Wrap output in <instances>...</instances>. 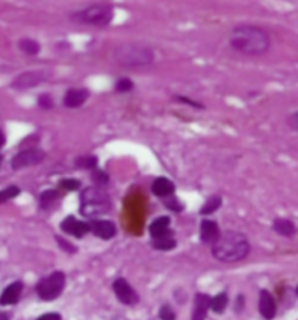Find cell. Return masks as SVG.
<instances>
[{
    "instance_id": "36",
    "label": "cell",
    "mask_w": 298,
    "mask_h": 320,
    "mask_svg": "<svg viewBox=\"0 0 298 320\" xmlns=\"http://www.w3.org/2000/svg\"><path fill=\"white\" fill-rule=\"evenodd\" d=\"M0 320H10V318H8V314H5V312H0Z\"/></svg>"
},
{
    "instance_id": "35",
    "label": "cell",
    "mask_w": 298,
    "mask_h": 320,
    "mask_svg": "<svg viewBox=\"0 0 298 320\" xmlns=\"http://www.w3.org/2000/svg\"><path fill=\"white\" fill-rule=\"evenodd\" d=\"M5 141H7V138H5V135H4V132H0V147H4V144H5Z\"/></svg>"
},
{
    "instance_id": "33",
    "label": "cell",
    "mask_w": 298,
    "mask_h": 320,
    "mask_svg": "<svg viewBox=\"0 0 298 320\" xmlns=\"http://www.w3.org/2000/svg\"><path fill=\"white\" fill-rule=\"evenodd\" d=\"M36 320H61V315L58 312H49V314L38 317Z\"/></svg>"
},
{
    "instance_id": "22",
    "label": "cell",
    "mask_w": 298,
    "mask_h": 320,
    "mask_svg": "<svg viewBox=\"0 0 298 320\" xmlns=\"http://www.w3.org/2000/svg\"><path fill=\"white\" fill-rule=\"evenodd\" d=\"M226 305H228V295H226L225 292H222V294H217L214 298H211L209 308H211L212 311H214V312L220 314V312L225 311Z\"/></svg>"
},
{
    "instance_id": "11",
    "label": "cell",
    "mask_w": 298,
    "mask_h": 320,
    "mask_svg": "<svg viewBox=\"0 0 298 320\" xmlns=\"http://www.w3.org/2000/svg\"><path fill=\"white\" fill-rule=\"evenodd\" d=\"M61 230L64 233H68V234H71V236H75V238H83L84 234L91 231L89 223L81 222V220L75 219L74 216H69L61 222Z\"/></svg>"
},
{
    "instance_id": "24",
    "label": "cell",
    "mask_w": 298,
    "mask_h": 320,
    "mask_svg": "<svg viewBox=\"0 0 298 320\" xmlns=\"http://www.w3.org/2000/svg\"><path fill=\"white\" fill-rule=\"evenodd\" d=\"M19 47H20V50L22 52H25V53H28V55H38L39 53V50H41V47H39V44L36 41H33V39H22L19 42Z\"/></svg>"
},
{
    "instance_id": "14",
    "label": "cell",
    "mask_w": 298,
    "mask_h": 320,
    "mask_svg": "<svg viewBox=\"0 0 298 320\" xmlns=\"http://www.w3.org/2000/svg\"><path fill=\"white\" fill-rule=\"evenodd\" d=\"M220 236V230L219 225L214 220H203L200 225V238L205 244H214Z\"/></svg>"
},
{
    "instance_id": "7",
    "label": "cell",
    "mask_w": 298,
    "mask_h": 320,
    "mask_svg": "<svg viewBox=\"0 0 298 320\" xmlns=\"http://www.w3.org/2000/svg\"><path fill=\"white\" fill-rule=\"evenodd\" d=\"M44 159H46V152H42L41 148H38V147H31V148H27V150L19 152L13 158L11 167L14 170H19V169H25V167H31V166H36V164H41Z\"/></svg>"
},
{
    "instance_id": "15",
    "label": "cell",
    "mask_w": 298,
    "mask_h": 320,
    "mask_svg": "<svg viewBox=\"0 0 298 320\" xmlns=\"http://www.w3.org/2000/svg\"><path fill=\"white\" fill-rule=\"evenodd\" d=\"M148 231H150L152 239H159L162 236H167L172 231H170V219L167 216H161L158 219H155L150 227H148Z\"/></svg>"
},
{
    "instance_id": "10",
    "label": "cell",
    "mask_w": 298,
    "mask_h": 320,
    "mask_svg": "<svg viewBox=\"0 0 298 320\" xmlns=\"http://www.w3.org/2000/svg\"><path fill=\"white\" fill-rule=\"evenodd\" d=\"M89 230L95 234L97 238L108 241L111 238L116 236V225L111 220H106V219H95L89 223Z\"/></svg>"
},
{
    "instance_id": "29",
    "label": "cell",
    "mask_w": 298,
    "mask_h": 320,
    "mask_svg": "<svg viewBox=\"0 0 298 320\" xmlns=\"http://www.w3.org/2000/svg\"><path fill=\"white\" fill-rule=\"evenodd\" d=\"M159 318L161 320H175V312L172 311V308H170L169 305H164L159 309Z\"/></svg>"
},
{
    "instance_id": "23",
    "label": "cell",
    "mask_w": 298,
    "mask_h": 320,
    "mask_svg": "<svg viewBox=\"0 0 298 320\" xmlns=\"http://www.w3.org/2000/svg\"><path fill=\"white\" fill-rule=\"evenodd\" d=\"M220 206H222V199L219 196H214V197H209L206 200V203L203 205L200 212L203 216H206V214H211V212H216Z\"/></svg>"
},
{
    "instance_id": "34",
    "label": "cell",
    "mask_w": 298,
    "mask_h": 320,
    "mask_svg": "<svg viewBox=\"0 0 298 320\" xmlns=\"http://www.w3.org/2000/svg\"><path fill=\"white\" fill-rule=\"evenodd\" d=\"M178 100L180 102H183V103H189V105H192V106H197V108H200V103H194L192 100H189V99H186V97H178Z\"/></svg>"
},
{
    "instance_id": "21",
    "label": "cell",
    "mask_w": 298,
    "mask_h": 320,
    "mask_svg": "<svg viewBox=\"0 0 298 320\" xmlns=\"http://www.w3.org/2000/svg\"><path fill=\"white\" fill-rule=\"evenodd\" d=\"M153 247L156 248V250H164V251H169V250H172V248H175V245H177V241L172 238V233L170 234H167V236H162V238H159V239H153Z\"/></svg>"
},
{
    "instance_id": "8",
    "label": "cell",
    "mask_w": 298,
    "mask_h": 320,
    "mask_svg": "<svg viewBox=\"0 0 298 320\" xmlns=\"http://www.w3.org/2000/svg\"><path fill=\"white\" fill-rule=\"evenodd\" d=\"M113 291H114L116 297L119 298V302L123 303V305L133 306L139 302V297H138L136 291L125 278H117L113 283Z\"/></svg>"
},
{
    "instance_id": "13",
    "label": "cell",
    "mask_w": 298,
    "mask_h": 320,
    "mask_svg": "<svg viewBox=\"0 0 298 320\" xmlns=\"http://www.w3.org/2000/svg\"><path fill=\"white\" fill-rule=\"evenodd\" d=\"M259 312L264 318L272 320L276 315V303L275 298L269 291H261L259 292Z\"/></svg>"
},
{
    "instance_id": "1",
    "label": "cell",
    "mask_w": 298,
    "mask_h": 320,
    "mask_svg": "<svg viewBox=\"0 0 298 320\" xmlns=\"http://www.w3.org/2000/svg\"><path fill=\"white\" fill-rule=\"evenodd\" d=\"M229 46L247 56H261L270 49V35L258 25H238L229 33Z\"/></svg>"
},
{
    "instance_id": "6",
    "label": "cell",
    "mask_w": 298,
    "mask_h": 320,
    "mask_svg": "<svg viewBox=\"0 0 298 320\" xmlns=\"http://www.w3.org/2000/svg\"><path fill=\"white\" fill-rule=\"evenodd\" d=\"M64 286H66L64 272L56 270L38 283L36 292H38L39 298H42L44 302H52V300H56V298L62 294Z\"/></svg>"
},
{
    "instance_id": "26",
    "label": "cell",
    "mask_w": 298,
    "mask_h": 320,
    "mask_svg": "<svg viewBox=\"0 0 298 320\" xmlns=\"http://www.w3.org/2000/svg\"><path fill=\"white\" fill-rule=\"evenodd\" d=\"M75 166L80 169H94L97 166L95 156H81L75 161Z\"/></svg>"
},
{
    "instance_id": "30",
    "label": "cell",
    "mask_w": 298,
    "mask_h": 320,
    "mask_svg": "<svg viewBox=\"0 0 298 320\" xmlns=\"http://www.w3.org/2000/svg\"><path fill=\"white\" fill-rule=\"evenodd\" d=\"M39 106L41 108H44V110H50V108H53V99H52V95H49V94H42L41 97H39Z\"/></svg>"
},
{
    "instance_id": "5",
    "label": "cell",
    "mask_w": 298,
    "mask_h": 320,
    "mask_svg": "<svg viewBox=\"0 0 298 320\" xmlns=\"http://www.w3.org/2000/svg\"><path fill=\"white\" fill-rule=\"evenodd\" d=\"M114 17V10L108 4H94L83 8L72 14V19L83 25L105 27L108 25Z\"/></svg>"
},
{
    "instance_id": "27",
    "label": "cell",
    "mask_w": 298,
    "mask_h": 320,
    "mask_svg": "<svg viewBox=\"0 0 298 320\" xmlns=\"http://www.w3.org/2000/svg\"><path fill=\"white\" fill-rule=\"evenodd\" d=\"M133 81L130 78H120L117 83H116V91L117 92H130L133 89Z\"/></svg>"
},
{
    "instance_id": "20",
    "label": "cell",
    "mask_w": 298,
    "mask_h": 320,
    "mask_svg": "<svg viewBox=\"0 0 298 320\" xmlns=\"http://www.w3.org/2000/svg\"><path fill=\"white\" fill-rule=\"evenodd\" d=\"M58 199H59L58 190L50 189V190H46V192H42V194H41V197H39V205H41V208L49 209V208H52V206L58 202Z\"/></svg>"
},
{
    "instance_id": "18",
    "label": "cell",
    "mask_w": 298,
    "mask_h": 320,
    "mask_svg": "<svg viewBox=\"0 0 298 320\" xmlns=\"http://www.w3.org/2000/svg\"><path fill=\"white\" fill-rule=\"evenodd\" d=\"M211 298L206 294H197L194 302V311H192V320H205L208 309H209Z\"/></svg>"
},
{
    "instance_id": "31",
    "label": "cell",
    "mask_w": 298,
    "mask_h": 320,
    "mask_svg": "<svg viewBox=\"0 0 298 320\" xmlns=\"http://www.w3.org/2000/svg\"><path fill=\"white\" fill-rule=\"evenodd\" d=\"M92 180L97 183V186H103L105 183H108V175H106L105 172H102V170H95V172L92 174Z\"/></svg>"
},
{
    "instance_id": "17",
    "label": "cell",
    "mask_w": 298,
    "mask_h": 320,
    "mask_svg": "<svg viewBox=\"0 0 298 320\" xmlns=\"http://www.w3.org/2000/svg\"><path fill=\"white\" fill-rule=\"evenodd\" d=\"M152 192L156 197L165 199V197H172V194L175 192V184L170 181L169 178H156L152 184Z\"/></svg>"
},
{
    "instance_id": "28",
    "label": "cell",
    "mask_w": 298,
    "mask_h": 320,
    "mask_svg": "<svg viewBox=\"0 0 298 320\" xmlns=\"http://www.w3.org/2000/svg\"><path fill=\"white\" fill-rule=\"evenodd\" d=\"M59 186L62 189H66V190H77V189H80L81 183L75 178H64V180L59 181Z\"/></svg>"
},
{
    "instance_id": "9",
    "label": "cell",
    "mask_w": 298,
    "mask_h": 320,
    "mask_svg": "<svg viewBox=\"0 0 298 320\" xmlns=\"http://www.w3.org/2000/svg\"><path fill=\"white\" fill-rule=\"evenodd\" d=\"M46 78L47 75L44 72H24L11 83V88L19 89V91L30 89V88H35L41 81H44Z\"/></svg>"
},
{
    "instance_id": "4",
    "label": "cell",
    "mask_w": 298,
    "mask_h": 320,
    "mask_svg": "<svg viewBox=\"0 0 298 320\" xmlns=\"http://www.w3.org/2000/svg\"><path fill=\"white\" fill-rule=\"evenodd\" d=\"M113 58L123 68H144L155 61V53L150 47L141 44H123L116 47Z\"/></svg>"
},
{
    "instance_id": "2",
    "label": "cell",
    "mask_w": 298,
    "mask_h": 320,
    "mask_svg": "<svg viewBox=\"0 0 298 320\" xmlns=\"http://www.w3.org/2000/svg\"><path fill=\"white\" fill-rule=\"evenodd\" d=\"M251 251V245L244 233L225 231L212 244V256L220 263H239Z\"/></svg>"
},
{
    "instance_id": "12",
    "label": "cell",
    "mask_w": 298,
    "mask_h": 320,
    "mask_svg": "<svg viewBox=\"0 0 298 320\" xmlns=\"http://www.w3.org/2000/svg\"><path fill=\"white\" fill-rule=\"evenodd\" d=\"M89 97V91L84 88H72L66 92L64 95V106L68 108H80L81 105H84V102Z\"/></svg>"
},
{
    "instance_id": "16",
    "label": "cell",
    "mask_w": 298,
    "mask_h": 320,
    "mask_svg": "<svg viewBox=\"0 0 298 320\" xmlns=\"http://www.w3.org/2000/svg\"><path fill=\"white\" fill-rule=\"evenodd\" d=\"M22 283L20 281H16V283H11L4 292L2 295H0V305L2 306H7V305H14L19 302L20 298V292H22Z\"/></svg>"
},
{
    "instance_id": "19",
    "label": "cell",
    "mask_w": 298,
    "mask_h": 320,
    "mask_svg": "<svg viewBox=\"0 0 298 320\" xmlns=\"http://www.w3.org/2000/svg\"><path fill=\"white\" fill-rule=\"evenodd\" d=\"M273 230L278 234H281V236H284V238H292L293 234L296 233L295 223L292 220H289V219H276L273 222Z\"/></svg>"
},
{
    "instance_id": "3",
    "label": "cell",
    "mask_w": 298,
    "mask_h": 320,
    "mask_svg": "<svg viewBox=\"0 0 298 320\" xmlns=\"http://www.w3.org/2000/svg\"><path fill=\"white\" fill-rule=\"evenodd\" d=\"M111 209L110 196L100 187H86L81 190L80 196V212L83 217L98 219Z\"/></svg>"
},
{
    "instance_id": "38",
    "label": "cell",
    "mask_w": 298,
    "mask_h": 320,
    "mask_svg": "<svg viewBox=\"0 0 298 320\" xmlns=\"http://www.w3.org/2000/svg\"><path fill=\"white\" fill-rule=\"evenodd\" d=\"M0 164H2V158H0Z\"/></svg>"
},
{
    "instance_id": "32",
    "label": "cell",
    "mask_w": 298,
    "mask_h": 320,
    "mask_svg": "<svg viewBox=\"0 0 298 320\" xmlns=\"http://www.w3.org/2000/svg\"><path fill=\"white\" fill-rule=\"evenodd\" d=\"M287 125L292 128V130L298 132V111H293L287 116Z\"/></svg>"
},
{
    "instance_id": "25",
    "label": "cell",
    "mask_w": 298,
    "mask_h": 320,
    "mask_svg": "<svg viewBox=\"0 0 298 320\" xmlns=\"http://www.w3.org/2000/svg\"><path fill=\"white\" fill-rule=\"evenodd\" d=\"M19 192H20V189H19L17 186H14V184L7 186L5 189H2V190H0V205H4V203H7L8 200L17 197V196H19Z\"/></svg>"
},
{
    "instance_id": "37",
    "label": "cell",
    "mask_w": 298,
    "mask_h": 320,
    "mask_svg": "<svg viewBox=\"0 0 298 320\" xmlns=\"http://www.w3.org/2000/svg\"><path fill=\"white\" fill-rule=\"evenodd\" d=\"M296 295H298V286H296Z\"/></svg>"
}]
</instances>
